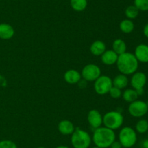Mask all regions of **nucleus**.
<instances>
[{
	"label": "nucleus",
	"mask_w": 148,
	"mask_h": 148,
	"mask_svg": "<svg viewBox=\"0 0 148 148\" xmlns=\"http://www.w3.org/2000/svg\"><path fill=\"white\" fill-rule=\"evenodd\" d=\"M116 64L119 71L126 75L134 74L137 72L139 67V62L134 54L128 52L119 55Z\"/></svg>",
	"instance_id": "1"
},
{
	"label": "nucleus",
	"mask_w": 148,
	"mask_h": 148,
	"mask_svg": "<svg viewBox=\"0 0 148 148\" xmlns=\"http://www.w3.org/2000/svg\"><path fill=\"white\" fill-rule=\"evenodd\" d=\"M116 140L114 131L105 126H101L95 129L92 136V141L96 147L100 148H108Z\"/></svg>",
	"instance_id": "2"
},
{
	"label": "nucleus",
	"mask_w": 148,
	"mask_h": 148,
	"mask_svg": "<svg viewBox=\"0 0 148 148\" xmlns=\"http://www.w3.org/2000/svg\"><path fill=\"white\" fill-rule=\"evenodd\" d=\"M92 142V137L88 132L79 128L71 135V144L74 148H89Z\"/></svg>",
	"instance_id": "3"
},
{
	"label": "nucleus",
	"mask_w": 148,
	"mask_h": 148,
	"mask_svg": "<svg viewBox=\"0 0 148 148\" xmlns=\"http://www.w3.org/2000/svg\"><path fill=\"white\" fill-rule=\"evenodd\" d=\"M124 123V116L120 112L112 110L105 113L103 116V126L113 131L117 130L122 126Z\"/></svg>",
	"instance_id": "4"
},
{
	"label": "nucleus",
	"mask_w": 148,
	"mask_h": 148,
	"mask_svg": "<svg viewBox=\"0 0 148 148\" xmlns=\"http://www.w3.org/2000/svg\"><path fill=\"white\" fill-rule=\"evenodd\" d=\"M119 141L123 147H132L137 142V133L133 128L124 126L119 133Z\"/></svg>",
	"instance_id": "5"
},
{
	"label": "nucleus",
	"mask_w": 148,
	"mask_h": 148,
	"mask_svg": "<svg viewBox=\"0 0 148 148\" xmlns=\"http://www.w3.org/2000/svg\"><path fill=\"white\" fill-rule=\"evenodd\" d=\"M112 86V79L108 75H101L94 81V90L99 95L108 94Z\"/></svg>",
	"instance_id": "6"
},
{
	"label": "nucleus",
	"mask_w": 148,
	"mask_h": 148,
	"mask_svg": "<svg viewBox=\"0 0 148 148\" xmlns=\"http://www.w3.org/2000/svg\"><path fill=\"white\" fill-rule=\"evenodd\" d=\"M128 112L132 117L142 118L148 113V104L143 100H137L130 103Z\"/></svg>",
	"instance_id": "7"
},
{
	"label": "nucleus",
	"mask_w": 148,
	"mask_h": 148,
	"mask_svg": "<svg viewBox=\"0 0 148 148\" xmlns=\"http://www.w3.org/2000/svg\"><path fill=\"white\" fill-rule=\"evenodd\" d=\"M130 84L132 89L137 91L139 96L143 95L144 94V87L147 84V75L145 73L137 71L132 75Z\"/></svg>",
	"instance_id": "8"
},
{
	"label": "nucleus",
	"mask_w": 148,
	"mask_h": 148,
	"mask_svg": "<svg viewBox=\"0 0 148 148\" xmlns=\"http://www.w3.org/2000/svg\"><path fill=\"white\" fill-rule=\"evenodd\" d=\"M80 73L84 81L94 82L101 75V70L100 67L95 64H88L82 68Z\"/></svg>",
	"instance_id": "9"
},
{
	"label": "nucleus",
	"mask_w": 148,
	"mask_h": 148,
	"mask_svg": "<svg viewBox=\"0 0 148 148\" xmlns=\"http://www.w3.org/2000/svg\"><path fill=\"white\" fill-rule=\"evenodd\" d=\"M88 122L90 127L95 129L101 127L103 125V116L98 110L95 109L90 110L88 113Z\"/></svg>",
	"instance_id": "10"
},
{
	"label": "nucleus",
	"mask_w": 148,
	"mask_h": 148,
	"mask_svg": "<svg viewBox=\"0 0 148 148\" xmlns=\"http://www.w3.org/2000/svg\"><path fill=\"white\" fill-rule=\"evenodd\" d=\"M134 56L139 62H148V45L146 44H140L136 46L134 49Z\"/></svg>",
	"instance_id": "11"
},
{
	"label": "nucleus",
	"mask_w": 148,
	"mask_h": 148,
	"mask_svg": "<svg viewBox=\"0 0 148 148\" xmlns=\"http://www.w3.org/2000/svg\"><path fill=\"white\" fill-rule=\"evenodd\" d=\"M64 78L66 83L69 84H78L81 81L82 75L78 71L75 69H69L64 74Z\"/></svg>",
	"instance_id": "12"
},
{
	"label": "nucleus",
	"mask_w": 148,
	"mask_h": 148,
	"mask_svg": "<svg viewBox=\"0 0 148 148\" xmlns=\"http://www.w3.org/2000/svg\"><path fill=\"white\" fill-rule=\"evenodd\" d=\"M119 55L112 49L106 50L101 56V62L106 65H113L116 63Z\"/></svg>",
	"instance_id": "13"
},
{
	"label": "nucleus",
	"mask_w": 148,
	"mask_h": 148,
	"mask_svg": "<svg viewBox=\"0 0 148 148\" xmlns=\"http://www.w3.org/2000/svg\"><path fill=\"white\" fill-rule=\"evenodd\" d=\"M58 130L62 134L67 136L72 135L74 131L75 130V127L74 123L69 120H62L58 124Z\"/></svg>",
	"instance_id": "14"
},
{
	"label": "nucleus",
	"mask_w": 148,
	"mask_h": 148,
	"mask_svg": "<svg viewBox=\"0 0 148 148\" xmlns=\"http://www.w3.org/2000/svg\"><path fill=\"white\" fill-rule=\"evenodd\" d=\"M14 35V29L8 23H0V39L9 40Z\"/></svg>",
	"instance_id": "15"
},
{
	"label": "nucleus",
	"mask_w": 148,
	"mask_h": 148,
	"mask_svg": "<svg viewBox=\"0 0 148 148\" xmlns=\"http://www.w3.org/2000/svg\"><path fill=\"white\" fill-rule=\"evenodd\" d=\"M106 50V45L101 40L95 41L90 46V51L91 54L95 56H101Z\"/></svg>",
	"instance_id": "16"
},
{
	"label": "nucleus",
	"mask_w": 148,
	"mask_h": 148,
	"mask_svg": "<svg viewBox=\"0 0 148 148\" xmlns=\"http://www.w3.org/2000/svg\"><path fill=\"white\" fill-rule=\"evenodd\" d=\"M112 82L114 86L117 87L120 89H123L128 86L129 79L127 78V75L121 73L116 75L114 79H112Z\"/></svg>",
	"instance_id": "17"
},
{
	"label": "nucleus",
	"mask_w": 148,
	"mask_h": 148,
	"mask_svg": "<svg viewBox=\"0 0 148 148\" xmlns=\"http://www.w3.org/2000/svg\"><path fill=\"white\" fill-rule=\"evenodd\" d=\"M127 44L123 39H116L113 42L112 50H114L118 55L127 52Z\"/></svg>",
	"instance_id": "18"
},
{
	"label": "nucleus",
	"mask_w": 148,
	"mask_h": 148,
	"mask_svg": "<svg viewBox=\"0 0 148 148\" xmlns=\"http://www.w3.org/2000/svg\"><path fill=\"white\" fill-rule=\"evenodd\" d=\"M122 98L125 102L131 103L135 100H138V94L134 89H127L122 92Z\"/></svg>",
	"instance_id": "19"
},
{
	"label": "nucleus",
	"mask_w": 148,
	"mask_h": 148,
	"mask_svg": "<svg viewBox=\"0 0 148 148\" xmlns=\"http://www.w3.org/2000/svg\"><path fill=\"white\" fill-rule=\"evenodd\" d=\"M119 28L121 31L124 33H132L134 29V23L133 21L130 19H124L121 20L119 24Z\"/></svg>",
	"instance_id": "20"
},
{
	"label": "nucleus",
	"mask_w": 148,
	"mask_h": 148,
	"mask_svg": "<svg viewBox=\"0 0 148 148\" xmlns=\"http://www.w3.org/2000/svg\"><path fill=\"white\" fill-rule=\"evenodd\" d=\"M70 6L76 12H82L87 8L88 0H70Z\"/></svg>",
	"instance_id": "21"
},
{
	"label": "nucleus",
	"mask_w": 148,
	"mask_h": 148,
	"mask_svg": "<svg viewBox=\"0 0 148 148\" xmlns=\"http://www.w3.org/2000/svg\"><path fill=\"white\" fill-rule=\"evenodd\" d=\"M137 133H147L148 131V120L146 119H140L137 122L135 125V129Z\"/></svg>",
	"instance_id": "22"
},
{
	"label": "nucleus",
	"mask_w": 148,
	"mask_h": 148,
	"mask_svg": "<svg viewBox=\"0 0 148 148\" xmlns=\"http://www.w3.org/2000/svg\"><path fill=\"white\" fill-rule=\"evenodd\" d=\"M139 12H140V10L135 7V6L133 4V5H130L126 8L125 12V15L127 17V19H130V20H132L133 19L137 18V16L139 15Z\"/></svg>",
	"instance_id": "23"
},
{
	"label": "nucleus",
	"mask_w": 148,
	"mask_h": 148,
	"mask_svg": "<svg viewBox=\"0 0 148 148\" xmlns=\"http://www.w3.org/2000/svg\"><path fill=\"white\" fill-rule=\"evenodd\" d=\"M134 5L140 11H148V0H134Z\"/></svg>",
	"instance_id": "24"
},
{
	"label": "nucleus",
	"mask_w": 148,
	"mask_h": 148,
	"mask_svg": "<svg viewBox=\"0 0 148 148\" xmlns=\"http://www.w3.org/2000/svg\"><path fill=\"white\" fill-rule=\"evenodd\" d=\"M0 148H17V145L10 139L0 141Z\"/></svg>",
	"instance_id": "25"
},
{
	"label": "nucleus",
	"mask_w": 148,
	"mask_h": 148,
	"mask_svg": "<svg viewBox=\"0 0 148 148\" xmlns=\"http://www.w3.org/2000/svg\"><path fill=\"white\" fill-rule=\"evenodd\" d=\"M108 94H110V96H111L112 98L119 99L121 97V95H122V91H121V89L113 86L111 88V89H110Z\"/></svg>",
	"instance_id": "26"
},
{
	"label": "nucleus",
	"mask_w": 148,
	"mask_h": 148,
	"mask_svg": "<svg viewBox=\"0 0 148 148\" xmlns=\"http://www.w3.org/2000/svg\"><path fill=\"white\" fill-rule=\"evenodd\" d=\"M110 148H122V145H121V143L119 142V141H114L112 144L111 145V146L109 147Z\"/></svg>",
	"instance_id": "27"
},
{
	"label": "nucleus",
	"mask_w": 148,
	"mask_h": 148,
	"mask_svg": "<svg viewBox=\"0 0 148 148\" xmlns=\"http://www.w3.org/2000/svg\"><path fill=\"white\" fill-rule=\"evenodd\" d=\"M143 34H144V36H145L146 38L148 39V23H147V24L144 26V28H143Z\"/></svg>",
	"instance_id": "28"
},
{
	"label": "nucleus",
	"mask_w": 148,
	"mask_h": 148,
	"mask_svg": "<svg viewBox=\"0 0 148 148\" xmlns=\"http://www.w3.org/2000/svg\"><path fill=\"white\" fill-rule=\"evenodd\" d=\"M142 148H148V139H145L141 143Z\"/></svg>",
	"instance_id": "29"
},
{
	"label": "nucleus",
	"mask_w": 148,
	"mask_h": 148,
	"mask_svg": "<svg viewBox=\"0 0 148 148\" xmlns=\"http://www.w3.org/2000/svg\"><path fill=\"white\" fill-rule=\"evenodd\" d=\"M56 148H69V147L66 146V145H59V146H57Z\"/></svg>",
	"instance_id": "30"
},
{
	"label": "nucleus",
	"mask_w": 148,
	"mask_h": 148,
	"mask_svg": "<svg viewBox=\"0 0 148 148\" xmlns=\"http://www.w3.org/2000/svg\"><path fill=\"white\" fill-rule=\"evenodd\" d=\"M37 148H46V147H45L40 146V147H37Z\"/></svg>",
	"instance_id": "31"
},
{
	"label": "nucleus",
	"mask_w": 148,
	"mask_h": 148,
	"mask_svg": "<svg viewBox=\"0 0 148 148\" xmlns=\"http://www.w3.org/2000/svg\"><path fill=\"white\" fill-rule=\"evenodd\" d=\"M91 148H100V147H98L95 146V147H91Z\"/></svg>",
	"instance_id": "32"
},
{
	"label": "nucleus",
	"mask_w": 148,
	"mask_h": 148,
	"mask_svg": "<svg viewBox=\"0 0 148 148\" xmlns=\"http://www.w3.org/2000/svg\"><path fill=\"white\" fill-rule=\"evenodd\" d=\"M122 148H125V147H122Z\"/></svg>",
	"instance_id": "33"
},
{
	"label": "nucleus",
	"mask_w": 148,
	"mask_h": 148,
	"mask_svg": "<svg viewBox=\"0 0 148 148\" xmlns=\"http://www.w3.org/2000/svg\"><path fill=\"white\" fill-rule=\"evenodd\" d=\"M147 94H148V91H147Z\"/></svg>",
	"instance_id": "34"
},
{
	"label": "nucleus",
	"mask_w": 148,
	"mask_h": 148,
	"mask_svg": "<svg viewBox=\"0 0 148 148\" xmlns=\"http://www.w3.org/2000/svg\"><path fill=\"white\" fill-rule=\"evenodd\" d=\"M147 132H148V131H147Z\"/></svg>",
	"instance_id": "35"
}]
</instances>
